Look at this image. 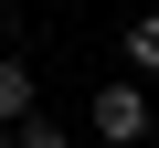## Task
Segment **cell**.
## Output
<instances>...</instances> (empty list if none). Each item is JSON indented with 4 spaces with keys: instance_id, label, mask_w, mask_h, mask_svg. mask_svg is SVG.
Instances as JSON below:
<instances>
[{
    "instance_id": "obj_4",
    "label": "cell",
    "mask_w": 159,
    "mask_h": 148,
    "mask_svg": "<svg viewBox=\"0 0 159 148\" xmlns=\"http://www.w3.org/2000/svg\"><path fill=\"white\" fill-rule=\"evenodd\" d=\"M11 148H74V127H53V116H21V127H11Z\"/></svg>"
},
{
    "instance_id": "obj_1",
    "label": "cell",
    "mask_w": 159,
    "mask_h": 148,
    "mask_svg": "<svg viewBox=\"0 0 159 148\" xmlns=\"http://www.w3.org/2000/svg\"><path fill=\"white\" fill-rule=\"evenodd\" d=\"M96 148H148V127H159V106H148V85H127V74H117V85H96Z\"/></svg>"
},
{
    "instance_id": "obj_3",
    "label": "cell",
    "mask_w": 159,
    "mask_h": 148,
    "mask_svg": "<svg viewBox=\"0 0 159 148\" xmlns=\"http://www.w3.org/2000/svg\"><path fill=\"white\" fill-rule=\"evenodd\" d=\"M117 42H127V63H138V74H159V11H138Z\"/></svg>"
},
{
    "instance_id": "obj_5",
    "label": "cell",
    "mask_w": 159,
    "mask_h": 148,
    "mask_svg": "<svg viewBox=\"0 0 159 148\" xmlns=\"http://www.w3.org/2000/svg\"><path fill=\"white\" fill-rule=\"evenodd\" d=\"M0 148H11V127H0Z\"/></svg>"
},
{
    "instance_id": "obj_2",
    "label": "cell",
    "mask_w": 159,
    "mask_h": 148,
    "mask_svg": "<svg viewBox=\"0 0 159 148\" xmlns=\"http://www.w3.org/2000/svg\"><path fill=\"white\" fill-rule=\"evenodd\" d=\"M32 106H43V85H32V63H21V53H0V127H21Z\"/></svg>"
}]
</instances>
